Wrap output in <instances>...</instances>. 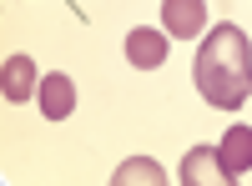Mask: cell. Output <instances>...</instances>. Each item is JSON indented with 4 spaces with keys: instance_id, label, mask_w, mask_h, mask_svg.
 <instances>
[{
    "instance_id": "cell-8",
    "label": "cell",
    "mask_w": 252,
    "mask_h": 186,
    "mask_svg": "<svg viewBox=\"0 0 252 186\" xmlns=\"http://www.w3.org/2000/svg\"><path fill=\"white\" fill-rule=\"evenodd\" d=\"M161 181H166V171L152 156H131V161H121L111 171V186H161Z\"/></svg>"
},
{
    "instance_id": "cell-4",
    "label": "cell",
    "mask_w": 252,
    "mask_h": 186,
    "mask_svg": "<svg viewBox=\"0 0 252 186\" xmlns=\"http://www.w3.org/2000/svg\"><path fill=\"white\" fill-rule=\"evenodd\" d=\"M166 55H172V35L166 30H146L141 26V30L126 35V60H131L136 71H157Z\"/></svg>"
},
{
    "instance_id": "cell-5",
    "label": "cell",
    "mask_w": 252,
    "mask_h": 186,
    "mask_svg": "<svg viewBox=\"0 0 252 186\" xmlns=\"http://www.w3.org/2000/svg\"><path fill=\"white\" fill-rule=\"evenodd\" d=\"M35 101H40V116H46V121H66V116L76 111V80H71V76H61V71L40 76Z\"/></svg>"
},
{
    "instance_id": "cell-3",
    "label": "cell",
    "mask_w": 252,
    "mask_h": 186,
    "mask_svg": "<svg viewBox=\"0 0 252 186\" xmlns=\"http://www.w3.org/2000/svg\"><path fill=\"white\" fill-rule=\"evenodd\" d=\"M217 161H222V181H242L252 171V126H227L217 141Z\"/></svg>"
},
{
    "instance_id": "cell-7",
    "label": "cell",
    "mask_w": 252,
    "mask_h": 186,
    "mask_svg": "<svg viewBox=\"0 0 252 186\" xmlns=\"http://www.w3.org/2000/svg\"><path fill=\"white\" fill-rule=\"evenodd\" d=\"M222 181V161H217V151L212 146H192L182 156V186H207V181Z\"/></svg>"
},
{
    "instance_id": "cell-6",
    "label": "cell",
    "mask_w": 252,
    "mask_h": 186,
    "mask_svg": "<svg viewBox=\"0 0 252 186\" xmlns=\"http://www.w3.org/2000/svg\"><path fill=\"white\" fill-rule=\"evenodd\" d=\"M0 91H5V101L15 106V101H26L40 91V76H35V60L31 55H10L5 71H0Z\"/></svg>"
},
{
    "instance_id": "cell-1",
    "label": "cell",
    "mask_w": 252,
    "mask_h": 186,
    "mask_svg": "<svg viewBox=\"0 0 252 186\" xmlns=\"http://www.w3.org/2000/svg\"><path fill=\"white\" fill-rule=\"evenodd\" d=\"M192 76H197V91H202L207 106L237 111L252 96V46H247V35L232 26V20L212 26V35H207L202 51H197Z\"/></svg>"
},
{
    "instance_id": "cell-2",
    "label": "cell",
    "mask_w": 252,
    "mask_h": 186,
    "mask_svg": "<svg viewBox=\"0 0 252 186\" xmlns=\"http://www.w3.org/2000/svg\"><path fill=\"white\" fill-rule=\"evenodd\" d=\"M161 30L172 40H192L207 30V0H161Z\"/></svg>"
}]
</instances>
